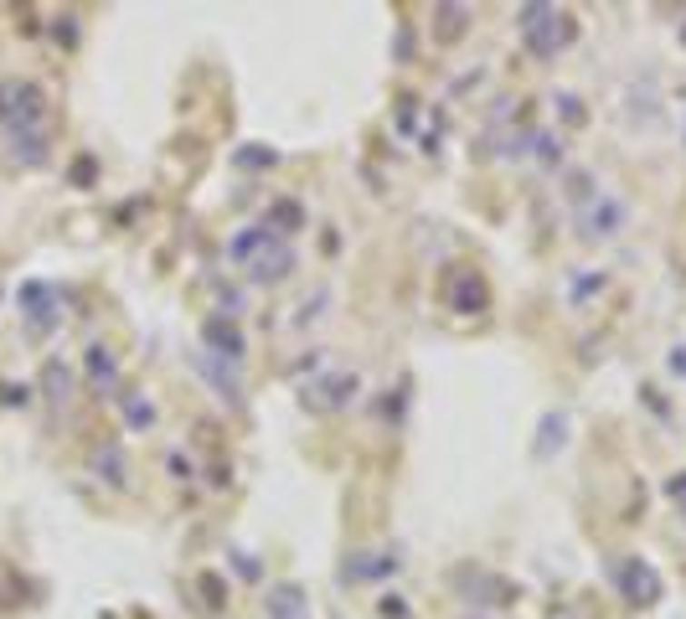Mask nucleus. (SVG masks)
Instances as JSON below:
<instances>
[{
	"label": "nucleus",
	"instance_id": "nucleus-14",
	"mask_svg": "<svg viewBox=\"0 0 686 619\" xmlns=\"http://www.w3.org/2000/svg\"><path fill=\"white\" fill-rule=\"evenodd\" d=\"M124 413H129V424H140V429H144V424H155V408H150V403H140V397H129Z\"/></svg>",
	"mask_w": 686,
	"mask_h": 619
},
{
	"label": "nucleus",
	"instance_id": "nucleus-1",
	"mask_svg": "<svg viewBox=\"0 0 686 619\" xmlns=\"http://www.w3.org/2000/svg\"><path fill=\"white\" fill-rule=\"evenodd\" d=\"M516 32H522V47H527L537 63H547V57H558V52L578 36V21L568 16V11H558V5L532 0V5L516 11Z\"/></svg>",
	"mask_w": 686,
	"mask_h": 619
},
{
	"label": "nucleus",
	"instance_id": "nucleus-19",
	"mask_svg": "<svg viewBox=\"0 0 686 619\" xmlns=\"http://www.w3.org/2000/svg\"><path fill=\"white\" fill-rule=\"evenodd\" d=\"M383 614H387V619H403V614H408V604H403V599H387Z\"/></svg>",
	"mask_w": 686,
	"mask_h": 619
},
{
	"label": "nucleus",
	"instance_id": "nucleus-12",
	"mask_svg": "<svg viewBox=\"0 0 686 619\" xmlns=\"http://www.w3.org/2000/svg\"><path fill=\"white\" fill-rule=\"evenodd\" d=\"M88 377L94 387H114V356L104 346H88Z\"/></svg>",
	"mask_w": 686,
	"mask_h": 619
},
{
	"label": "nucleus",
	"instance_id": "nucleus-13",
	"mask_svg": "<svg viewBox=\"0 0 686 619\" xmlns=\"http://www.w3.org/2000/svg\"><path fill=\"white\" fill-rule=\"evenodd\" d=\"M94 464H98V475L109 480V485H124V460H119V449H98Z\"/></svg>",
	"mask_w": 686,
	"mask_h": 619
},
{
	"label": "nucleus",
	"instance_id": "nucleus-2",
	"mask_svg": "<svg viewBox=\"0 0 686 619\" xmlns=\"http://www.w3.org/2000/svg\"><path fill=\"white\" fill-rule=\"evenodd\" d=\"M0 125L11 135H26V125H42V88L36 83H0Z\"/></svg>",
	"mask_w": 686,
	"mask_h": 619
},
{
	"label": "nucleus",
	"instance_id": "nucleus-20",
	"mask_svg": "<svg viewBox=\"0 0 686 619\" xmlns=\"http://www.w3.org/2000/svg\"><path fill=\"white\" fill-rule=\"evenodd\" d=\"M671 495H686V480H671Z\"/></svg>",
	"mask_w": 686,
	"mask_h": 619
},
{
	"label": "nucleus",
	"instance_id": "nucleus-5",
	"mask_svg": "<svg viewBox=\"0 0 686 619\" xmlns=\"http://www.w3.org/2000/svg\"><path fill=\"white\" fill-rule=\"evenodd\" d=\"M614 578H620V588L630 594V604H651L655 594H661V584H655V573L640 563V557H630L624 568H614Z\"/></svg>",
	"mask_w": 686,
	"mask_h": 619
},
{
	"label": "nucleus",
	"instance_id": "nucleus-7",
	"mask_svg": "<svg viewBox=\"0 0 686 619\" xmlns=\"http://www.w3.org/2000/svg\"><path fill=\"white\" fill-rule=\"evenodd\" d=\"M289 269H294V248L289 243H279V248H263V254L254 258V279L258 285H273V279H289Z\"/></svg>",
	"mask_w": 686,
	"mask_h": 619
},
{
	"label": "nucleus",
	"instance_id": "nucleus-6",
	"mask_svg": "<svg viewBox=\"0 0 686 619\" xmlns=\"http://www.w3.org/2000/svg\"><path fill=\"white\" fill-rule=\"evenodd\" d=\"M589 238H614L624 227V202L620 196H593V206H589Z\"/></svg>",
	"mask_w": 686,
	"mask_h": 619
},
{
	"label": "nucleus",
	"instance_id": "nucleus-10",
	"mask_svg": "<svg viewBox=\"0 0 686 619\" xmlns=\"http://www.w3.org/2000/svg\"><path fill=\"white\" fill-rule=\"evenodd\" d=\"M269 243H273V227H248V233H238V238L227 243V254L238 258V264H254Z\"/></svg>",
	"mask_w": 686,
	"mask_h": 619
},
{
	"label": "nucleus",
	"instance_id": "nucleus-17",
	"mask_svg": "<svg viewBox=\"0 0 686 619\" xmlns=\"http://www.w3.org/2000/svg\"><path fill=\"white\" fill-rule=\"evenodd\" d=\"M269 160H273V150H243L238 165H269Z\"/></svg>",
	"mask_w": 686,
	"mask_h": 619
},
{
	"label": "nucleus",
	"instance_id": "nucleus-18",
	"mask_svg": "<svg viewBox=\"0 0 686 619\" xmlns=\"http://www.w3.org/2000/svg\"><path fill=\"white\" fill-rule=\"evenodd\" d=\"M671 372H676V377H686V346L671 351Z\"/></svg>",
	"mask_w": 686,
	"mask_h": 619
},
{
	"label": "nucleus",
	"instance_id": "nucleus-9",
	"mask_svg": "<svg viewBox=\"0 0 686 619\" xmlns=\"http://www.w3.org/2000/svg\"><path fill=\"white\" fill-rule=\"evenodd\" d=\"M196 372H202V377H207L212 387H217V397H223V403H233V408L243 403V387H238V377H227L223 366L212 362V356H202V351H196Z\"/></svg>",
	"mask_w": 686,
	"mask_h": 619
},
{
	"label": "nucleus",
	"instance_id": "nucleus-16",
	"mask_svg": "<svg viewBox=\"0 0 686 619\" xmlns=\"http://www.w3.org/2000/svg\"><path fill=\"white\" fill-rule=\"evenodd\" d=\"M558 114L568 125H583V109H578V98H558Z\"/></svg>",
	"mask_w": 686,
	"mask_h": 619
},
{
	"label": "nucleus",
	"instance_id": "nucleus-8",
	"mask_svg": "<svg viewBox=\"0 0 686 619\" xmlns=\"http://www.w3.org/2000/svg\"><path fill=\"white\" fill-rule=\"evenodd\" d=\"M449 305L464 310V315L485 310V279H480V274H454V279H449Z\"/></svg>",
	"mask_w": 686,
	"mask_h": 619
},
{
	"label": "nucleus",
	"instance_id": "nucleus-11",
	"mask_svg": "<svg viewBox=\"0 0 686 619\" xmlns=\"http://www.w3.org/2000/svg\"><path fill=\"white\" fill-rule=\"evenodd\" d=\"M269 614L273 619H304V599H300V588H273L269 594Z\"/></svg>",
	"mask_w": 686,
	"mask_h": 619
},
{
	"label": "nucleus",
	"instance_id": "nucleus-15",
	"mask_svg": "<svg viewBox=\"0 0 686 619\" xmlns=\"http://www.w3.org/2000/svg\"><path fill=\"white\" fill-rule=\"evenodd\" d=\"M47 387H52V397H63V387H67V372H63V362H47Z\"/></svg>",
	"mask_w": 686,
	"mask_h": 619
},
{
	"label": "nucleus",
	"instance_id": "nucleus-4",
	"mask_svg": "<svg viewBox=\"0 0 686 619\" xmlns=\"http://www.w3.org/2000/svg\"><path fill=\"white\" fill-rule=\"evenodd\" d=\"M21 315L32 320V335H47L52 325H57V310H52V289L32 279V285L21 289Z\"/></svg>",
	"mask_w": 686,
	"mask_h": 619
},
{
	"label": "nucleus",
	"instance_id": "nucleus-3",
	"mask_svg": "<svg viewBox=\"0 0 686 619\" xmlns=\"http://www.w3.org/2000/svg\"><path fill=\"white\" fill-rule=\"evenodd\" d=\"M202 341H207V351H212V356H223L227 366H238L243 351H248V346H243V331H238L227 315H207V325H202Z\"/></svg>",
	"mask_w": 686,
	"mask_h": 619
}]
</instances>
